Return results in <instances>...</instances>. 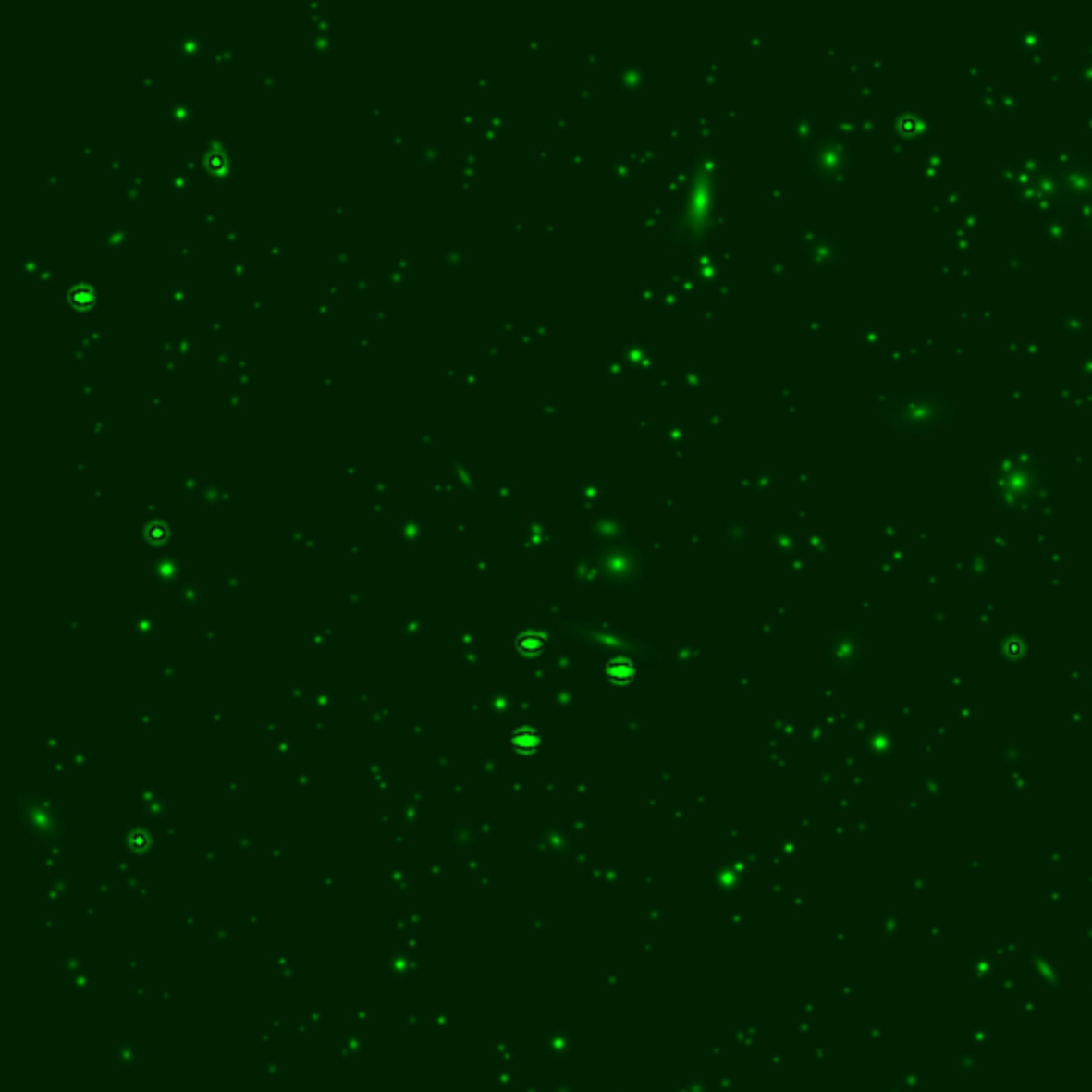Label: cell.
<instances>
[{
	"mask_svg": "<svg viewBox=\"0 0 1092 1092\" xmlns=\"http://www.w3.org/2000/svg\"><path fill=\"white\" fill-rule=\"evenodd\" d=\"M1043 491V480L1039 468L1031 465L1025 459H1010L1005 468L999 470L994 478V499L1010 510H1026L1039 504Z\"/></svg>",
	"mask_w": 1092,
	"mask_h": 1092,
	"instance_id": "cell-1",
	"label": "cell"
},
{
	"mask_svg": "<svg viewBox=\"0 0 1092 1092\" xmlns=\"http://www.w3.org/2000/svg\"><path fill=\"white\" fill-rule=\"evenodd\" d=\"M608 679L619 681V683H628L630 679H634V666L623 662V659H615V662L608 664Z\"/></svg>",
	"mask_w": 1092,
	"mask_h": 1092,
	"instance_id": "cell-2",
	"label": "cell"
}]
</instances>
